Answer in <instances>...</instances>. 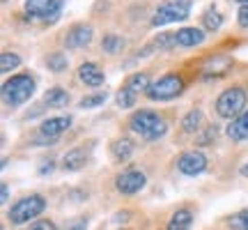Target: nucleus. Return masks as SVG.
Returning <instances> with one entry per match:
<instances>
[{
    "label": "nucleus",
    "mask_w": 248,
    "mask_h": 230,
    "mask_svg": "<svg viewBox=\"0 0 248 230\" xmlns=\"http://www.w3.org/2000/svg\"><path fill=\"white\" fill-rule=\"evenodd\" d=\"M64 0H26V14L37 21H55L60 16Z\"/></svg>",
    "instance_id": "obj_6"
},
{
    "label": "nucleus",
    "mask_w": 248,
    "mask_h": 230,
    "mask_svg": "<svg viewBox=\"0 0 248 230\" xmlns=\"http://www.w3.org/2000/svg\"><path fill=\"white\" fill-rule=\"evenodd\" d=\"M237 21H239V26H241V28H248V5H241V7H239Z\"/></svg>",
    "instance_id": "obj_30"
},
{
    "label": "nucleus",
    "mask_w": 248,
    "mask_h": 230,
    "mask_svg": "<svg viewBox=\"0 0 248 230\" xmlns=\"http://www.w3.org/2000/svg\"><path fill=\"white\" fill-rule=\"evenodd\" d=\"M191 14V0H166L154 12L152 26H168L175 21H184Z\"/></svg>",
    "instance_id": "obj_4"
},
{
    "label": "nucleus",
    "mask_w": 248,
    "mask_h": 230,
    "mask_svg": "<svg viewBox=\"0 0 248 230\" xmlns=\"http://www.w3.org/2000/svg\"><path fill=\"white\" fill-rule=\"evenodd\" d=\"M101 49H104L106 53H120L124 49V39L120 35H106L104 42H101Z\"/></svg>",
    "instance_id": "obj_21"
},
{
    "label": "nucleus",
    "mask_w": 248,
    "mask_h": 230,
    "mask_svg": "<svg viewBox=\"0 0 248 230\" xmlns=\"http://www.w3.org/2000/svg\"><path fill=\"white\" fill-rule=\"evenodd\" d=\"M154 46L156 49H172V46H177V33H161L156 39H154Z\"/></svg>",
    "instance_id": "obj_26"
},
{
    "label": "nucleus",
    "mask_w": 248,
    "mask_h": 230,
    "mask_svg": "<svg viewBox=\"0 0 248 230\" xmlns=\"http://www.w3.org/2000/svg\"><path fill=\"white\" fill-rule=\"evenodd\" d=\"M115 186H117V191H120V194L133 196V194H138L142 186H145V175H142L140 170H124L122 175H117Z\"/></svg>",
    "instance_id": "obj_9"
},
{
    "label": "nucleus",
    "mask_w": 248,
    "mask_h": 230,
    "mask_svg": "<svg viewBox=\"0 0 248 230\" xmlns=\"http://www.w3.org/2000/svg\"><path fill=\"white\" fill-rule=\"evenodd\" d=\"M136 99H138V95L131 92L126 85H122V90L117 92V106L120 108H131L133 104H136Z\"/></svg>",
    "instance_id": "obj_24"
},
{
    "label": "nucleus",
    "mask_w": 248,
    "mask_h": 230,
    "mask_svg": "<svg viewBox=\"0 0 248 230\" xmlns=\"http://www.w3.org/2000/svg\"><path fill=\"white\" fill-rule=\"evenodd\" d=\"M44 210H46L44 196H39V194L26 196V198H21L18 203L12 205V210H9V221L14 223V226H21V223H28L30 219H37Z\"/></svg>",
    "instance_id": "obj_2"
},
{
    "label": "nucleus",
    "mask_w": 248,
    "mask_h": 230,
    "mask_svg": "<svg viewBox=\"0 0 248 230\" xmlns=\"http://www.w3.org/2000/svg\"><path fill=\"white\" fill-rule=\"evenodd\" d=\"M78 79L83 81L85 85H90V88H99V85H104L106 74H104L101 67L94 65V62H83L78 67Z\"/></svg>",
    "instance_id": "obj_11"
},
{
    "label": "nucleus",
    "mask_w": 248,
    "mask_h": 230,
    "mask_svg": "<svg viewBox=\"0 0 248 230\" xmlns=\"http://www.w3.org/2000/svg\"><path fill=\"white\" fill-rule=\"evenodd\" d=\"M182 90H184V81L179 79L177 74H166V76H161L159 81H154L145 95H147L152 101H168V99L179 97Z\"/></svg>",
    "instance_id": "obj_5"
},
{
    "label": "nucleus",
    "mask_w": 248,
    "mask_h": 230,
    "mask_svg": "<svg viewBox=\"0 0 248 230\" xmlns=\"http://www.w3.org/2000/svg\"><path fill=\"white\" fill-rule=\"evenodd\" d=\"M85 164H88V152L83 150V148H76V150L67 152V154L62 157V168L69 170V173L85 168Z\"/></svg>",
    "instance_id": "obj_13"
},
{
    "label": "nucleus",
    "mask_w": 248,
    "mask_h": 230,
    "mask_svg": "<svg viewBox=\"0 0 248 230\" xmlns=\"http://www.w3.org/2000/svg\"><path fill=\"white\" fill-rule=\"evenodd\" d=\"M71 127V117L69 115H58V117H48L42 122L39 127V136L42 138H48V141H55L60 133H64Z\"/></svg>",
    "instance_id": "obj_10"
},
{
    "label": "nucleus",
    "mask_w": 248,
    "mask_h": 230,
    "mask_svg": "<svg viewBox=\"0 0 248 230\" xmlns=\"http://www.w3.org/2000/svg\"><path fill=\"white\" fill-rule=\"evenodd\" d=\"M161 120H163V117H159L154 111H138V113L131 115L129 127H131L133 133H140L145 141H150V136L154 133V129L159 127Z\"/></svg>",
    "instance_id": "obj_7"
},
{
    "label": "nucleus",
    "mask_w": 248,
    "mask_h": 230,
    "mask_svg": "<svg viewBox=\"0 0 248 230\" xmlns=\"http://www.w3.org/2000/svg\"><path fill=\"white\" fill-rule=\"evenodd\" d=\"M44 104L48 108H64L69 104V95H67V90L62 88H51L44 95Z\"/></svg>",
    "instance_id": "obj_16"
},
{
    "label": "nucleus",
    "mask_w": 248,
    "mask_h": 230,
    "mask_svg": "<svg viewBox=\"0 0 248 230\" xmlns=\"http://www.w3.org/2000/svg\"><path fill=\"white\" fill-rule=\"evenodd\" d=\"M193 223V214L188 210H177V212L170 216L168 221V230H188Z\"/></svg>",
    "instance_id": "obj_17"
},
{
    "label": "nucleus",
    "mask_w": 248,
    "mask_h": 230,
    "mask_svg": "<svg viewBox=\"0 0 248 230\" xmlns=\"http://www.w3.org/2000/svg\"><path fill=\"white\" fill-rule=\"evenodd\" d=\"M204 30H200V28H182V30H177V44L179 46H198L204 42Z\"/></svg>",
    "instance_id": "obj_14"
},
{
    "label": "nucleus",
    "mask_w": 248,
    "mask_h": 230,
    "mask_svg": "<svg viewBox=\"0 0 248 230\" xmlns=\"http://www.w3.org/2000/svg\"><path fill=\"white\" fill-rule=\"evenodd\" d=\"M124 85L131 90V92L140 95V92H147V90H150L152 83H150V76H147V74H131V76L126 79Z\"/></svg>",
    "instance_id": "obj_18"
},
{
    "label": "nucleus",
    "mask_w": 248,
    "mask_h": 230,
    "mask_svg": "<svg viewBox=\"0 0 248 230\" xmlns=\"http://www.w3.org/2000/svg\"><path fill=\"white\" fill-rule=\"evenodd\" d=\"M9 200V189H7V184H2V203H7Z\"/></svg>",
    "instance_id": "obj_32"
},
{
    "label": "nucleus",
    "mask_w": 248,
    "mask_h": 230,
    "mask_svg": "<svg viewBox=\"0 0 248 230\" xmlns=\"http://www.w3.org/2000/svg\"><path fill=\"white\" fill-rule=\"evenodd\" d=\"M246 111V92L244 88H230L221 92V97L216 99V113L225 120H237Z\"/></svg>",
    "instance_id": "obj_3"
},
{
    "label": "nucleus",
    "mask_w": 248,
    "mask_h": 230,
    "mask_svg": "<svg viewBox=\"0 0 248 230\" xmlns=\"http://www.w3.org/2000/svg\"><path fill=\"white\" fill-rule=\"evenodd\" d=\"M106 92H97V95H88V97H83L80 99V104L78 106L80 108H97V106H101L104 101H106Z\"/></svg>",
    "instance_id": "obj_27"
},
{
    "label": "nucleus",
    "mask_w": 248,
    "mask_h": 230,
    "mask_svg": "<svg viewBox=\"0 0 248 230\" xmlns=\"http://www.w3.org/2000/svg\"><path fill=\"white\" fill-rule=\"evenodd\" d=\"M228 136L232 141H248V111H244L237 120H232L228 127Z\"/></svg>",
    "instance_id": "obj_15"
},
{
    "label": "nucleus",
    "mask_w": 248,
    "mask_h": 230,
    "mask_svg": "<svg viewBox=\"0 0 248 230\" xmlns=\"http://www.w3.org/2000/svg\"><path fill=\"white\" fill-rule=\"evenodd\" d=\"M32 95H35V79L28 76V74L12 76V79L5 81V85H2V101L12 108L26 104Z\"/></svg>",
    "instance_id": "obj_1"
},
{
    "label": "nucleus",
    "mask_w": 248,
    "mask_h": 230,
    "mask_svg": "<svg viewBox=\"0 0 248 230\" xmlns=\"http://www.w3.org/2000/svg\"><path fill=\"white\" fill-rule=\"evenodd\" d=\"M85 226H88V219H78L76 223H71L67 230H85Z\"/></svg>",
    "instance_id": "obj_31"
},
{
    "label": "nucleus",
    "mask_w": 248,
    "mask_h": 230,
    "mask_svg": "<svg viewBox=\"0 0 248 230\" xmlns=\"http://www.w3.org/2000/svg\"><path fill=\"white\" fill-rule=\"evenodd\" d=\"M237 2H239V5H248V0H237Z\"/></svg>",
    "instance_id": "obj_34"
},
{
    "label": "nucleus",
    "mask_w": 248,
    "mask_h": 230,
    "mask_svg": "<svg viewBox=\"0 0 248 230\" xmlns=\"http://www.w3.org/2000/svg\"><path fill=\"white\" fill-rule=\"evenodd\" d=\"M202 23H204L207 30H218V28L223 26V16L216 12V9H209V12H204Z\"/></svg>",
    "instance_id": "obj_25"
},
{
    "label": "nucleus",
    "mask_w": 248,
    "mask_h": 230,
    "mask_svg": "<svg viewBox=\"0 0 248 230\" xmlns=\"http://www.w3.org/2000/svg\"><path fill=\"white\" fill-rule=\"evenodd\" d=\"M232 230H248V210H241L239 214H234L230 219Z\"/></svg>",
    "instance_id": "obj_28"
},
{
    "label": "nucleus",
    "mask_w": 248,
    "mask_h": 230,
    "mask_svg": "<svg viewBox=\"0 0 248 230\" xmlns=\"http://www.w3.org/2000/svg\"><path fill=\"white\" fill-rule=\"evenodd\" d=\"M46 65H48V69H51V71L60 74V71L67 69L69 60H67V55H64V53H51V55H48V60H46Z\"/></svg>",
    "instance_id": "obj_23"
},
{
    "label": "nucleus",
    "mask_w": 248,
    "mask_h": 230,
    "mask_svg": "<svg viewBox=\"0 0 248 230\" xmlns=\"http://www.w3.org/2000/svg\"><path fill=\"white\" fill-rule=\"evenodd\" d=\"M90 42H92V28L90 26H74L64 39L67 49H85Z\"/></svg>",
    "instance_id": "obj_12"
},
{
    "label": "nucleus",
    "mask_w": 248,
    "mask_h": 230,
    "mask_svg": "<svg viewBox=\"0 0 248 230\" xmlns=\"http://www.w3.org/2000/svg\"><path fill=\"white\" fill-rule=\"evenodd\" d=\"M18 65H21V58H18L16 53H9V51H5V53L0 55V71H2V74L14 71Z\"/></svg>",
    "instance_id": "obj_22"
},
{
    "label": "nucleus",
    "mask_w": 248,
    "mask_h": 230,
    "mask_svg": "<svg viewBox=\"0 0 248 230\" xmlns=\"http://www.w3.org/2000/svg\"><path fill=\"white\" fill-rule=\"evenodd\" d=\"M133 150H136V145H133L131 138H120V141L113 143V154H115L117 159H129L133 154Z\"/></svg>",
    "instance_id": "obj_19"
},
{
    "label": "nucleus",
    "mask_w": 248,
    "mask_h": 230,
    "mask_svg": "<svg viewBox=\"0 0 248 230\" xmlns=\"http://www.w3.org/2000/svg\"><path fill=\"white\" fill-rule=\"evenodd\" d=\"M2 2H7V0H2Z\"/></svg>",
    "instance_id": "obj_35"
},
{
    "label": "nucleus",
    "mask_w": 248,
    "mask_h": 230,
    "mask_svg": "<svg viewBox=\"0 0 248 230\" xmlns=\"http://www.w3.org/2000/svg\"><path fill=\"white\" fill-rule=\"evenodd\" d=\"M207 166H209V161H207V157L200 150H188L177 159L179 173H184L188 177H195V175H200V173H204Z\"/></svg>",
    "instance_id": "obj_8"
},
{
    "label": "nucleus",
    "mask_w": 248,
    "mask_h": 230,
    "mask_svg": "<svg viewBox=\"0 0 248 230\" xmlns=\"http://www.w3.org/2000/svg\"><path fill=\"white\" fill-rule=\"evenodd\" d=\"M241 175H246V177H248V164L244 166V168H241Z\"/></svg>",
    "instance_id": "obj_33"
},
{
    "label": "nucleus",
    "mask_w": 248,
    "mask_h": 230,
    "mask_svg": "<svg viewBox=\"0 0 248 230\" xmlns=\"http://www.w3.org/2000/svg\"><path fill=\"white\" fill-rule=\"evenodd\" d=\"M200 122H202V113L200 111H191V113L184 115V120H182V129L186 133H193L200 129Z\"/></svg>",
    "instance_id": "obj_20"
},
{
    "label": "nucleus",
    "mask_w": 248,
    "mask_h": 230,
    "mask_svg": "<svg viewBox=\"0 0 248 230\" xmlns=\"http://www.w3.org/2000/svg\"><path fill=\"white\" fill-rule=\"evenodd\" d=\"M28 230H58V228H55L53 221H48V219H39V221L30 223V228Z\"/></svg>",
    "instance_id": "obj_29"
}]
</instances>
